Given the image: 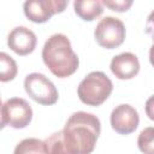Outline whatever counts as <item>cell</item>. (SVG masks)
<instances>
[{
    "mask_svg": "<svg viewBox=\"0 0 154 154\" xmlns=\"http://www.w3.org/2000/svg\"><path fill=\"white\" fill-rule=\"evenodd\" d=\"M61 131L70 154H90L101 132V123L96 116L79 111L70 116Z\"/></svg>",
    "mask_w": 154,
    "mask_h": 154,
    "instance_id": "6da1fadb",
    "label": "cell"
},
{
    "mask_svg": "<svg viewBox=\"0 0 154 154\" xmlns=\"http://www.w3.org/2000/svg\"><path fill=\"white\" fill-rule=\"evenodd\" d=\"M42 60L49 71L59 78L73 75L79 65V59L64 34H54L45 42Z\"/></svg>",
    "mask_w": 154,
    "mask_h": 154,
    "instance_id": "7a4b0ae2",
    "label": "cell"
},
{
    "mask_svg": "<svg viewBox=\"0 0 154 154\" xmlns=\"http://www.w3.org/2000/svg\"><path fill=\"white\" fill-rule=\"evenodd\" d=\"M113 90V83L102 71L88 73L78 84L77 95L79 100L88 106L102 105Z\"/></svg>",
    "mask_w": 154,
    "mask_h": 154,
    "instance_id": "3957f363",
    "label": "cell"
},
{
    "mask_svg": "<svg viewBox=\"0 0 154 154\" xmlns=\"http://www.w3.org/2000/svg\"><path fill=\"white\" fill-rule=\"evenodd\" d=\"M24 89L34 101L45 106L54 105L59 97L58 90L53 82L38 72L29 73L25 77Z\"/></svg>",
    "mask_w": 154,
    "mask_h": 154,
    "instance_id": "277c9868",
    "label": "cell"
},
{
    "mask_svg": "<svg viewBox=\"0 0 154 154\" xmlns=\"http://www.w3.org/2000/svg\"><path fill=\"white\" fill-rule=\"evenodd\" d=\"M125 25L116 17L107 16L97 23L94 36L99 46L106 49H113L120 46L125 40Z\"/></svg>",
    "mask_w": 154,
    "mask_h": 154,
    "instance_id": "5b68a950",
    "label": "cell"
},
{
    "mask_svg": "<svg viewBox=\"0 0 154 154\" xmlns=\"http://www.w3.org/2000/svg\"><path fill=\"white\" fill-rule=\"evenodd\" d=\"M67 6L66 0H28L24 2V14L34 23H46L49 18L60 13Z\"/></svg>",
    "mask_w": 154,
    "mask_h": 154,
    "instance_id": "8992f818",
    "label": "cell"
},
{
    "mask_svg": "<svg viewBox=\"0 0 154 154\" xmlns=\"http://www.w3.org/2000/svg\"><path fill=\"white\" fill-rule=\"evenodd\" d=\"M7 124L13 129L26 128L32 119V109L29 102L22 97L8 99L4 103Z\"/></svg>",
    "mask_w": 154,
    "mask_h": 154,
    "instance_id": "52a82bcc",
    "label": "cell"
},
{
    "mask_svg": "<svg viewBox=\"0 0 154 154\" xmlns=\"http://www.w3.org/2000/svg\"><path fill=\"white\" fill-rule=\"evenodd\" d=\"M140 123V116L137 111L126 103L117 106L111 113L112 129L120 135H129L134 132Z\"/></svg>",
    "mask_w": 154,
    "mask_h": 154,
    "instance_id": "ba28073f",
    "label": "cell"
},
{
    "mask_svg": "<svg viewBox=\"0 0 154 154\" xmlns=\"http://www.w3.org/2000/svg\"><path fill=\"white\" fill-rule=\"evenodd\" d=\"M37 43L36 35L26 26H16L7 36V46L18 55H28L34 52Z\"/></svg>",
    "mask_w": 154,
    "mask_h": 154,
    "instance_id": "9c48e42d",
    "label": "cell"
},
{
    "mask_svg": "<svg viewBox=\"0 0 154 154\" xmlns=\"http://www.w3.org/2000/svg\"><path fill=\"white\" fill-rule=\"evenodd\" d=\"M111 71L119 79H131L140 71L138 58L131 52H124L112 58Z\"/></svg>",
    "mask_w": 154,
    "mask_h": 154,
    "instance_id": "30bf717a",
    "label": "cell"
},
{
    "mask_svg": "<svg viewBox=\"0 0 154 154\" xmlns=\"http://www.w3.org/2000/svg\"><path fill=\"white\" fill-rule=\"evenodd\" d=\"M73 8L75 13L87 22L94 20L103 12V6L100 0H76L73 2Z\"/></svg>",
    "mask_w": 154,
    "mask_h": 154,
    "instance_id": "8fae6325",
    "label": "cell"
},
{
    "mask_svg": "<svg viewBox=\"0 0 154 154\" xmlns=\"http://www.w3.org/2000/svg\"><path fill=\"white\" fill-rule=\"evenodd\" d=\"M18 66L16 60L5 52H0V82H10L16 78Z\"/></svg>",
    "mask_w": 154,
    "mask_h": 154,
    "instance_id": "7c38bea8",
    "label": "cell"
},
{
    "mask_svg": "<svg viewBox=\"0 0 154 154\" xmlns=\"http://www.w3.org/2000/svg\"><path fill=\"white\" fill-rule=\"evenodd\" d=\"M13 154H47V153L43 141L35 137H30L20 141L16 146Z\"/></svg>",
    "mask_w": 154,
    "mask_h": 154,
    "instance_id": "4fadbf2b",
    "label": "cell"
},
{
    "mask_svg": "<svg viewBox=\"0 0 154 154\" xmlns=\"http://www.w3.org/2000/svg\"><path fill=\"white\" fill-rule=\"evenodd\" d=\"M43 142H45V148H46L47 154H70L66 149L65 143H64L61 130L58 131V132L52 134Z\"/></svg>",
    "mask_w": 154,
    "mask_h": 154,
    "instance_id": "5bb4252c",
    "label": "cell"
},
{
    "mask_svg": "<svg viewBox=\"0 0 154 154\" xmlns=\"http://www.w3.org/2000/svg\"><path fill=\"white\" fill-rule=\"evenodd\" d=\"M138 149L144 154H154V129L148 126L141 131L137 138Z\"/></svg>",
    "mask_w": 154,
    "mask_h": 154,
    "instance_id": "9a60e30c",
    "label": "cell"
},
{
    "mask_svg": "<svg viewBox=\"0 0 154 154\" xmlns=\"http://www.w3.org/2000/svg\"><path fill=\"white\" fill-rule=\"evenodd\" d=\"M101 2L102 6H106L112 11H117V12L128 11L132 5L131 0H102Z\"/></svg>",
    "mask_w": 154,
    "mask_h": 154,
    "instance_id": "2e32d148",
    "label": "cell"
},
{
    "mask_svg": "<svg viewBox=\"0 0 154 154\" xmlns=\"http://www.w3.org/2000/svg\"><path fill=\"white\" fill-rule=\"evenodd\" d=\"M2 107V103H1V99H0V108Z\"/></svg>",
    "mask_w": 154,
    "mask_h": 154,
    "instance_id": "e0dca14e",
    "label": "cell"
}]
</instances>
